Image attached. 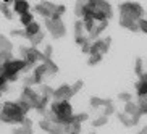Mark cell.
I'll return each instance as SVG.
<instances>
[{"instance_id":"1","label":"cell","mask_w":147,"mask_h":134,"mask_svg":"<svg viewBox=\"0 0 147 134\" xmlns=\"http://www.w3.org/2000/svg\"><path fill=\"white\" fill-rule=\"evenodd\" d=\"M31 108L21 100H7L2 104L0 110V123L7 125H21L23 120L28 116Z\"/></svg>"},{"instance_id":"2","label":"cell","mask_w":147,"mask_h":134,"mask_svg":"<svg viewBox=\"0 0 147 134\" xmlns=\"http://www.w3.org/2000/svg\"><path fill=\"white\" fill-rule=\"evenodd\" d=\"M87 15L92 16L94 20H100V21H108L113 16V8L108 2L104 0H89L86 2Z\"/></svg>"},{"instance_id":"3","label":"cell","mask_w":147,"mask_h":134,"mask_svg":"<svg viewBox=\"0 0 147 134\" xmlns=\"http://www.w3.org/2000/svg\"><path fill=\"white\" fill-rule=\"evenodd\" d=\"M144 16H146V10L139 2H123V3H120V18L139 21Z\"/></svg>"},{"instance_id":"4","label":"cell","mask_w":147,"mask_h":134,"mask_svg":"<svg viewBox=\"0 0 147 134\" xmlns=\"http://www.w3.org/2000/svg\"><path fill=\"white\" fill-rule=\"evenodd\" d=\"M44 26L50 32V36L55 37V39H61L66 34V26H65V23H63L61 18H58V20H52V18L44 20Z\"/></svg>"},{"instance_id":"5","label":"cell","mask_w":147,"mask_h":134,"mask_svg":"<svg viewBox=\"0 0 147 134\" xmlns=\"http://www.w3.org/2000/svg\"><path fill=\"white\" fill-rule=\"evenodd\" d=\"M39 128L42 131H45L47 134H65V126L57 123L53 120H49V118H40L39 121Z\"/></svg>"},{"instance_id":"6","label":"cell","mask_w":147,"mask_h":134,"mask_svg":"<svg viewBox=\"0 0 147 134\" xmlns=\"http://www.w3.org/2000/svg\"><path fill=\"white\" fill-rule=\"evenodd\" d=\"M110 45H112V39H110V37H99L97 40L92 42L89 55H100V57H104L105 53L108 52Z\"/></svg>"},{"instance_id":"7","label":"cell","mask_w":147,"mask_h":134,"mask_svg":"<svg viewBox=\"0 0 147 134\" xmlns=\"http://www.w3.org/2000/svg\"><path fill=\"white\" fill-rule=\"evenodd\" d=\"M53 10H55V3H53V2H47V0L37 2V3L34 5V13L42 16L44 20H49V18L52 16Z\"/></svg>"},{"instance_id":"8","label":"cell","mask_w":147,"mask_h":134,"mask_svg":"<svg viewBox=\"0 0 147 134\" xmlns=\"http://www.w3.org/2000/svg\"><path fill=\"white\" fill-rule=\"evenodd\" d=\"M71 97H73V94H71V86L69 84H61L57 89H53L52 100H69Z\"/></svg>"},{"instance_id":"9","label":"cell","mask_w":147,"mask_h":134,"mask_svg":"<svg viewBox=\"0 0 147 134\" xmlns=\"http://www.w3.org/2000/svg\"><path fill=\"white\" fill-rule=\"evenodd\" d=\"M11 11H13V15L21 16V15L31 11V5H29V2H26V0H15L13 5H11Z\"/></svg>"},{"instance_id":"10","label":"cell","mask_w":147,"mask_h":134,"mask_svg":"<svg viewBox=\"0 0 147 134\" xmlns=\"http://www.w3.org/2000/svg\"><path fill=\"white\" fill-rule=\"evenodd\" d=\"M117 118L126 126V128L136 126V125H139V121H141V115H133V116H129V115H126V113H123V112H121V113L118 112L117 113Z\"/></svg>"},{"instance_id":"11","label":"cell","mask_w":147,"mask_h":134,"mask_svg":"<svg viewBox=\"0 0 147 134\" xmlns=\"http://www.w3.org/2000/svg\"><path fill=\"white\" fill-rule=\"evenodd\" d=\"M23 29H24V39H29L32 36L39 34L40 31H42V28H40V24L37 21H32L31 24H28V26L23 28Z\"/></svg>"},{"instance_id":"12","label":"cell","mask_w":147,"mask_h":134,"mask_svg":"<svg viewBox=\"0 0 147 134\" xmlns=\"http://www.w3.org/2000/svg\"><path fill=\"white\" fill-rule=\"evenodd\" d=\"M37 94L40 95V97H44V99L47 100H52L53 99V89L50 86H45V84H39V86L34 89Z\"/></svg>"},{"instance_id":"13","label":"cell","mask_w":147,"mask_h":134,"mask_svg":"<svg viewBox=\"0 0 147 134\" xmlns=\"http://www.w3.org/2000/svg\"><path fill=\"white\" fill-rule=\"evenodd\" d=\"M11 5H13V2H11V0L0 2V13L3 15L7 20H13V18H15L13 11H11Z\"/></svg>"},{"instance_id":"14","label":"cell","mask_w":147,"mask_h":134,"mask_svg":"<svg viewBox=\"0 0 147 134\" xmlns=\"http://www.w3.org/2000/svg\"><path fill=\"white\" fill-rule=\"evenodd\" d=\"M121 28H125V29L131 31V32H139L138 31V21H133V20H126V18H120L118 20Z\"/></svg>"},{"instance_id":"15","label":"cell","mask_w":147,"mask_h":134,"mask_svg":"<svg viewBox=\"0 0 147 134\" xmlns=\"http://www.w3.org/2000/svg\"><path fill=\"white\" fill-rule=\"evenodd\" d=\"M44 68H45V73H47V78H52L53 74L58 73V66L55 65V61L53 60H44L42 61Z\"/></svg>"},{"instance_id":"16","label":"cell","mask_w":147,"mask_h":134,"mask_svg":"<svg viewBox=\"0 0 147 134\" xmlns=\"http://www.w3.org/2000/svg\"><path fill=\"white\" fill-rule=\"evenodd\" d=\"M108 100L110 99H100V97H91L89 99V105H91L94 110H100L102 112V108L108 104Z\"/></svg>"},{"instance_id":"17","label":"cell","mask_w":147,"mask_h":134,"mask_svg":"<svg viewBox=\"0 0 147 134\" xmlns=\"http://www.w3.org/2000/svg\"><path fill=\"white\" fill-rule=\"evenodd\" d=\"M136 95H138V99H147V81L139 79L136 82Z\"/></svg>"},{"instance_id":"18","label":"cell","mask_w":147,"mask_h":134,"mask_svg":"<svg viewBox=\"0 0 147 134\" xmlns=\"http://www.w3.org/2000/svg\"><path fill=\"white\" fill-rule=\"evenodd\" d=\"M74 15L78 16V20H82V18L87 15V8H86V2H76L74 3Z\"/></svg>"},{"instance_id":"19","label":"cell","mask_w":147,"mask_h":134,"mask_svg":"<svg viewBox=\"0 0 147 134\" xmlns=\"http://www.w3.org/2000/svg\"><path fill=\"white\" fill-rule=\"evenodd\" d=\"M146 61L142 60V58H136V65H134V73L138 74L139 78L142 76L144 73H146Z\"/></svg>"},{"instance_id":"20","label":"cell","mask_w":147,"mask_h":134,"mask_svg":"<svg viewBox=\"0 0 147 134\" xmlns=\"http://www.w3.org/2000/svg\"><path fill=\"white\" fill-rule=\"evenodd\" d=\"M74 37H87L84 24H82L81 20H78V21L74 23Z\"/></svg>"},{"instance_id":"21","label":"cell","mask_w":147,"mask_h":134,"mask_svg":"<svg viewBox=\"0 0 147 134\" xmlns=\"http://www.w3.org/2000/svg\"><path fill=\"white\" fill-rule=\"evenodd\" d=\"M44 37H45V36H44V31H40L39 34H36V36H32V37H29V47H34V48H37V45H40V44H42V40H44Z\"/></svg>"},{"instance_id":"22","label":"cell","mask_w":147,"mask_h":134,"mask_svg":"<svg viewBox=\"0 0 147 134\" xmlns=\"http://www.w3.org/2000/svg\"><path fill=\"white\" fill-rule=\"evenodd\" d=\"M123 113H126V115H129V116H133V115H139L138 113V105H136V102H128V104H125V110H123Z\"/></svg>"},{"instance_id":"23","label":"cell","mask_w":147,"mask_h":134,"mask_svg":"<svg viewBox=\"0 0 147 134\" xmlns=\"http://www.w3.org/2000/svg\"><path fill=\"white\" fill-rule=\"evenodd\" d=\"M32 21H36V20H34V13H32V11H28V13H24V15L20 16V23L23 24V28H26L28 24H31Z\"/></svg>"},{"instance_id":"24","label":"cell","mask_w":147,"mask_h":134,"mask_svg":"<svg viewBox=\"0 0 147 134\" xmlns=\"http://www.w3.org/2000/svg\"><path fill=\"white\" fill-rule=\"evenodd\" d=\"M11 134H32V128H31V126L18 125L16 128H13V129H11Z\"/></svg>"},{"instance_id":"25","label":"cell","mask_w":147,"mask_h":134,"mask_svg":"<svg viewBox=\"0 0 147 134\" xmlns=\"http://www.w3.org/2000/svg\"><path fill=\"white\" fill-rule=\"evenodd\" d=\"M107 121H108L107 116H104V115H97V116H95L94 120L91 121V125L94 126V128H100V126H105V125H107Z\"/></svg>"},{"instance_id":"26","label":"cell","mask_w":147,"mask_h":134,"mask_svg":"<svg viewBox=\"0 0 147 134\" xmlns=\"http://www.w3.org/2000/svg\"><path fill=\"white\" fill-rule=\"evenodd\" d=\"M136 105H138V113L141 116H142V115H147V99H138Z\"/></svg>"},{"instance_id":"27","label":"cell","mask_w":147,"mask_h":134,"mask_svg":"<svg viewBox=\"0 0 147 134\" xmlns=\"http://www.w3.org/2000/svg\"><path fill=\"white\" fill-rule=\"evenodd\" d=\"M15 58L13 52H0V65H5Z\"/></svg>"},{"instance_id":"28","label":"cell","mask_w":147,"mask_h":134,"mask_svg":"<svg viewBox=\"0 0 147 134\" xmlns=\"http://www.w3.org/2000/svg\"><path fill=\"white\" fill-rule=\"evenodd\" d=\"M86 120H89V115H87L86 112H82V113H74L73 115V121L74 123H78V125H82Z\"/></svg>"},{"instance_id":"29","label":"cell","mask_w":147,"mask_h":134,"mask_svg":"<svg viewBox=\"0 0 147 134\" xmlns=\"http://www.w3.org/2000/svg\"><path fill=\"white\" fill-rule=\"evenodd\" d=\"M118 100L120 102H123V104H128V102H133V94H129V92H120L118 94Z\"/></svg>"},{"instance_id":"30","label":"cell","mask_w":147,"mask_h":134,"mask_svg":"<svg viewBox=\"0 0 147 134\" xmlns=\"http://www.w3.org/2000/svg\"><path fill=\"white\" fill-rule=\"evenodd\" d=\"M40 52H42L44 60H52V53H53L52 45H45V47H44V50H40Z\"/></svg>"},{"instance_id":"31","label":"cell","mask_w":147,"mask_h":134,"mask_svg":"<svg viewBox=\"0 0 147 134\" xmlns=\"http://www.w3.org/2000/svg\"><path fill=\"white\" fill-rule=\"evenodd\" d=\"M138 31L139 32H144V34H147V18H141L138 21Z\"/></svg>"},{"instance_id":"32","label":"cell","mask_w":147,"mask_h":134,"mask_svg":"<svg viewBox=\"0 0 147 134\" xmlns=\"http://www.w3.org/2000/svg\"><path fill=\"white\" fill-rule=\"evenodd\" d=\"M102 58H104V57H100V55H89L87 65H89V66H95V65H99L100 61H102Z\"/></svg>"},{"instance_id":"33","label":"cell","mask_w":147,"mask_h":134,"mask_svg":"<svg viewBox=\"0 0 147 134\" xmlns=\"http://www.w3.org/2000/svg\"><path fill=\"white\" fill-rule=\"evenodd\" d=\"M82 86H84V82H82V81H76L74 84H71V94H73V97L78 94L79 91H81Z\"/></svg>"},{"instance_id":"34","label":"cell","mask_w":147,"mask_h":134,"mask_svg":"<svg viewBox=\"0 0 147 134\" xmlns=\"http://www.w3.org/2000/svg\"><path fill=\"white\" fill-rule=\"evenodd\" d=\"M10 34L15 36V37H24V29H11Z\"/></svg>"},{"instance_id":"35","label":"cell","mask_w":147,"mask_h":134,"mask_svg":"<svg viewBox=\"0 0 147 134\" xmlns=\"http://www.w3.org/2000/svg\"><path fill=\"white\" fill-rule=\"evenodd\" d=\"M138 134H147V125L144 126V128H142V129H141V131H139Z\"/></svg>"},{"instance_id":"36","label":"cell","mask_w":147,"mask_h":134,"mask_svg":"<svg viewBox=\"0 0 147 134\" xmlns=\"http://www.w3.org/2000/svg\"><path fill=\"white\" fill-rule=\"evenodd\" d=\"M2 95H3V94H2V92H0V99H2Z\"/></svg>"},{"instance_id":"37","label":"cell","mask_w":147,"mask_h":134,"mask_svg":"<svg viewBox=\"0 0 147 134\" xmlns=\"http://www.w3.org/2000/svg\"><path fill=\"white\" fill-rule=\"evenodd\" d=\"M0 110H2V102H0Z\"/></svg>"},{"instance_id":"38","label":"cell","mask_w":147,"mask_h":134,"mask_svg":"<svg viewBox=\"0 0 147 134\" xmlns=\"http://www.w3.org/2000/svg\"><path fill=\"white\" fill-rule=\"evenodd\" d=\"M91 134H95V133H94V131H92V133H91Z\"/></svg>"}]
</instances>
